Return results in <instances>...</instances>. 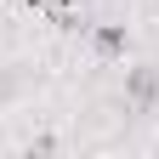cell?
I'll return each mask as SVG.
<instances>
[{"label": "cell", "mask_w": 159, "mask_h": 159, "mask_svg": "<svg viewBox=\"0 0 159 159\" xmlns=\"http://www.w3.org/2000/svg\"><path fill=\"white\" fill-rule=\"evenodd\" d=\"M29 6H40V0H29Z\"/></svg>", "instance_id": "1"}]
</instances>
